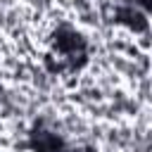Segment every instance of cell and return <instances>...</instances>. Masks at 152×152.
<instances>
[{"label": "cell", "instance_id": "obj_1", "mask_svg": "<svg viewBox=\"0 0 152 152\" xmlns=\"http://www.w3.org/2000/svg\"><path fill=\"white\" fill-rule=\"evenodd\" d=\"M88 62V40L74 26H57L43 50V64L50 74H71Z\"/></svg>", "mask_w": 152, "mask_h": 152}, {"label": "cell", "instance_id": "obj_2", "mask_svg": "<svg viewBox=\"0 0 152 152\" xmlns=\"http://www.w3.org/2000/svg\"><path fill=\"white\" fill-rule=\"evenodd\" d=\"M31 150L33 152H66V145L55 131L38 126L31 135Z\"/></svg>", "mask_w": 152, "mask_h": 152}, {"label": "cell", "instance_id": "obj_3", "mask_svg": "<svg viewBox=\"0 0 152 152\" xmlns=\"http://www.w3.org/2000/svg\"><path fill=\"white\" fill-rule=\"evenodd\" d=\"M7 152H33V150L28 147V150H7Z\"/></svg>", "mask_w": 152, "mask_h": 152}, {"label": "cell", "instance_id": "obj_4", "mask_svg": "<svg viewBox=\"0 0 152 152\" xmlns=\"http://www.w3.org/2000/svg\"><path fill=\"white\" fill-rule=\"evenodd\" d=\"M142 5H145V7H150V0H142Z\"/></svg>", "mask_w": 152, "mask_h": 152}]
</instances>
